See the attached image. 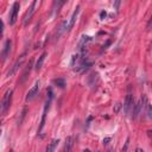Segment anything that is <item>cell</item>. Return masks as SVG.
I'll list each match as a JSON object with an SVG mask.
<instances>
[{
    "label": "cell",
    "instance_id": "cell-15",
    "mask_svg": "<svg viewBox=\"0 0 152 152\" xmlns=\"http://www.w3.org/2000/svg\"><path fill=\"white\" fill-rule=\"evenodd\" d=\"M11 40H6V43H5V49H4V52H2V59H6L7 58V56H8V53H10V50H11Z\"/></svg>",
    "mask_w": 152,
    "mask_h": 152
},
{
    "label": "cell",
    "instance_id": "cell-5",
    "mask_svg": "<svg viewBox=\"0 0 152 152\" xmlns=\"http://www.w3.org/2000/svg\"><path fill=\"white\" fill-rule=\"evenodd\" d=\"M134 106V97L132 94H127L126 99H125V103H124V110L126 114H128L131 112V109Z\"/></svg>",
    "mask_w": 152,
    "mask_h": 152
},
{
    "label": "cell",
    "instance_id": "cell-6",
    "mask_svg": "<svg viewBox=\"0 0 152 152\" xmlns=\"http://www.w3.org/2000/svg\"><path fill=\"white\" fill-rule=\"evenodd\" d=\"M39 84H40V82L37 81V82L34 83V86L28 90V93H27V95H26V101H32V100L38 95V91H39Z\"/></svg>",
    "mask_w": 152,
    "mask_h": 152
},
{
    "label": "cell",
    "instance_id": "cell-26",
    "mask_svg": "<svg viewBox=\"0 0 152 152\" xmlns=\"http://www.w3.org/2000/svg\"><path fill=\"white\" fill-rule=\"evenodd\" d=\"M0 134H1V131H0Z\"/></svg>",
    "mask_w": 152,
    "mask_h": 152
},
{
    "label": "cell",
    "instance_id": "cell-2",
    "mask_svg": "<svg viewBox=\"0 0 152 152\" xmlns=\"http://www.w3.org/2000/svg\"><path fill=\"white\" fill-rule=\"evenodd\" d=\"M11 101H12V90H7L0 102V116L7 112V109L11 106Z\"/></svg>",
    "mask_w": 152,
    "mask_h": 152
},
{
    "label": "cell",
    "instance_id": "cell-3",
    "mask_svg": "<svg viewBox=\"0 0 152 152\" xmlns=\"http://www.w3.org/2000/svg\"><path fill=\"white\" fill-rule=\"evenodd\" d=\"M36 5H37V1L33 0V1L31 2L30 7H28V11H27L26 14L24 15V26H27V24L31 21L32 17H33V13H34V11H36Z\"/></svg>",
    "mask_w": 152,
    "mask_h": 152
},
{
    "label": "cell",
    "instance_id": "cell-12",
    "mask_svg": "<svg viewBox=\"0 0 152 152\" xmlns=\"http://www.w3.org/2000/svg\"><path fill=\"white\" fill-rule=\"evenodd\" d=\"M46 52H43L39 57H38V61H37V63H36V66H34V69L37 70V71H39L40 70V68H42V65H43V63H44V61H45V57H46Z\"/></svg>",
    "mask_w": 152,
    "mask_h": 152
},
{
    "label": "cell",
    "instance_id": "cell-4",
    "mask_svg": "<svg viewBox=\"0 0 152 152\" xmlns=\"http://www.w3.org/2000/svg\"><path fill=\"white\" fill-rule=\"evenodd\" d=\"M19 8H20V5L18 1H15L12 6V10H11V13H10V25H14L15 20H17V15H18V12H19Z\"/></svg>",
    "mask_w": 152,
    "mask_h": 152
},
{
    "label": "cell",
    "instance_id": "cell-1",
    "mask_svg": "<svg viewBox=\"0 0 152 152\" xmlns=\"http://www.w3.org/2000/svg\"><path fill=\"white\" fill-rule=\"evenodd\" d=\"M52 97H53L52 89H51V88H49V89H48V99H46V102H45V106H44V109H43L42 120H40V124H39V127H38V134H42V131H43V128H44V125H45V118H46L48 110H49V108H50V104H51Z\"/></svg>",
    "mask_w": 152,
    "mask_h": 152
},
{
    "label": "cell",
    "instance_id": "cell-13",
    "mask_svg": "<svg viewBox=\"0 0 152 152\" xmlns=\"http://www.w3.org/2000/svg\"><path fill=\"white\" fill-rule=\"evenodd\" d=\"M66 28H68V20H63L62 24H61V26L58 27V32L56 33V39H58V38L61 37V34H62Z\"/></svg>",
    "mask_w": 152,
    "mask_h": 152
},
{
    "label": "cell",
    "instance_id": "cell-23",
    "mask_svg": "<svg viewBox=\"0 0 152 152\" xmlns=\"http://www.w3.org/2000/svg\"><path fill=\"white\" fill-rule=\"evenodd\" d=\"M107 141H109V138H106V139H103V144H107Z\"/></svg>",
    "mask_w": 152,
    "mask_h": 152
},
{
    "label": "cell",
    "instance_id": "cell-18",
    "mask_svg": "<svg viewBox=\"0 0 152 152\" xmlns=\"http://www.w3.org/2000/svg\"><path fill=\"white\" fill-rule=\"evenodd\" d=\"M146 114H147V118L148 119H151L152 118V109H151V104L148 103V102H146Z\"/></svg>",
    "mask_w": 152,
    "mask_h": 152
},
{
    "label": "cell",
    "instance_id": "cell-19",
    "mask_svg": "<svg viewBox=\"0 0 152 152\" xmlns=\"http://www.w3.org/2000/svg\"><path fill=\"white\" fill-rule=\"evenodd\" d=\"M26 112H27V108L25 107L24 109H23V112H21V115H20V119L18 120V126L19 125H21V122H23V119L25 118V115H26Z\"/></svg>",
    "mask_w": 152,
    "mask_h": 152
},
{
    "label": "cell",
    "instance_id": "cell-10",
    "mask_svg": "<svg viewBox=\"0 0 152 152\" xmlns=\"http://www.w3.org/2000/svg\"><path fill=\"white\" fill-rule=\"evenodd\" d=\"M32 63H33V59H30V62H28V64L26 65V68H25L24 72L21 74V80H20V83L25 82V80L27 78V76H28V74H30V71H31V69H32Z\"/></svg>",
    "mask_w": 152,
    "mask_h": 152
},
{
    "label": "cell",
    "instance_id": "cell-21",
    "mask_svg": "<svg viewBox=\"0 0 152 152\" xmlns=\"http://www.w3.org/2000/svg\"><path fill=\"white\" fill-rule=\"evenodd\" d=\"M120 5V1H115V4H114V8L115 10H118V6Z\"/></svg>",
    "mask_w": 152,
    "mask_h": 152
},
{
    "label": "cell",
    "instance_id": "cell-16",
    "mask_svg": "<svg viewBox=\"0 0 152 152\" xmlns=\"http://www.w3.org/2000/svg\"><path fill=\"white\" fill-rule=\"evenodd\" d=\"M58 142H59L58 139H53V140H51V142H50V144L48 145V147H46V152H53V151L56 150Z\"/></svg>",
    "mask_w": 152,
    "mask_h": 152
},
{
    "label": "cell",
    "instance_id": "cell-14",
    "mask_svg": "<svg viewBox=\"0 0 152 152\" xmlns=\"http://www.w3.org/2000/svg\"><path fill=\"white\" fill-rule=\"evenodd\" d=\"M90 66H91V63H90V62H83L78 68H76V71L80 72V74H82V72H84L86 70H88Z\"/></svg>",
    "mask_w": 152,
    "mask_h": 152
},
{
    "label": "cell",
    "instance_id": "cell-22",
    "mask_svg": "<svg viewBox=\"0 0 152 152\" xmlns=\"http://www.w3.org/2000/svg\"><path fill=\"white\" fill-rule=\"evenodd\" d=\"M100 17H101V18H103V17H106V12H101V14H100Z\"/></svg>",
    "mask_w": 152,
    "mask_h": 152
},
{
    "label": "cell",
    "instance_id": "cell-25",
    "mask_svg": "<svg viewBox=\"0 0 152 152\" xmlns=\"http://www.w3.org/2000/svg\"><path fill=\"white\" fill-rule=\"evenodd\" d=\"M10 152H13V150H10Z\"/></svg>",
    "mask_w": 152,
    "mask_h": 152
},
{
    "label": "cell",
    "instance_id": "cell-9",
    "mask_svg": "<svg viewBox=\"0 0 152 152\" xmlns=\"http://www.w3.org/2000/svg\"><path fill=\"white\" fill-rule=\"evenodd\" d=\"M78 13H80V6H77V7H76V10L74 11V13H72V15H71L70 21H68V28H66L68 31H70V30L72 28V26L75 25V21H76V19H77Z\"/></svg>",
    "mask_w": 152,
    "mask_h": 152
},
{
    "label": "cell",
    "instance_id": "cell-8",
    "mask_svg": "<svg viewBox=\"0 0 152 152\" xmlns=\"http://www.w3.org/2000/svg\"><path fill=\"white\" fill-rule=\"evenodd\" d=\"M144 102H146V96H142V97L139 100V102L135 103V104L133 106V108H134V109H133V115H132L133 119H135V118L139 115V113H140V110H141V107H142Z\"/></svg>",
    "mask_w": 152,
    "mask_h": 152
},
{
    "label": "cell",
    "instance_id": "cell-11",
    "mask_svg": "<svg viewBox=\"0 0 152 152\" xmlns=\"http://www.w3.org/2000/svg\"><path fill=\"white\" fill-rule=\"evenodd\" d=\"M72 141H74L72 137H68V138L65 139V144H64L63 152H71V150H72V144H74Z\"/></svg>",
    "mask_w": 152,
    "mask_h": 152
},
{
    "label": "cell",
    "instance_id": "cell-24",
    "mask_svg": "<svg viewBox=\"0 0 152 152\" xmlns=\"http://www.w3.org/2000/svg\"><path fill=\"white\" fill-rule=\"evenodd\" d=\"M135 152H144V151H142L141 148H137V150H135Z\"/></svg>",
    "mask_w": 152,
    "mask_h": 152
},
{
    "label": "cell",
    "instance_id": "cell-7",
    "mask_svg": "<svg viewBox=\"0 0 152 152\" xmlns=\"http://www.w3.org/2000/svg\"><path fill=\"white\" fill-rule=\"evenodd\" d=\"M25 56H26V53H23V55H21V56H20V57H19V58L15 61V63L12 65L11 70L7 72V76H12V75H13V74H14V72H15V71L19 69V66L23 64V62H24V59H25Z\"/></svg>",
    "mask_w": 152,
    "mask_h": 152
},
{
    "label": "cell",
    "instance_id": "cell-17",
    "mask_svg": "<svg viewBox=\"0 0 152 152\" xmlns=\"http://www.w3.org/2000/svg\"><path fill=\"white\" fill-rule=\"evenodd\" d=\"M53 83L56 86H58L59 88H64L65 87V81L63 78H56V80H53Z\"/></svg>",
    "mask_w": 152,
    "mask_h": 152
},
{
    "label": "cell",
    "instance_id": "cell-20",
    "mask_svg": "<svg viewBox=\"0 0 152 152\" xmlns=\"http://www.w3.org/2000/svg\"><path fill=\"white\" fill-rule=\"evenodd\" d=\"M2 32H4V21L0 19V36L2 34Z\"/></svg>",
    "mask_w": 152,
    "mask_h": 152
}]
</instances>
